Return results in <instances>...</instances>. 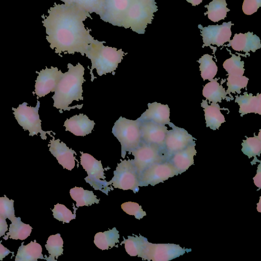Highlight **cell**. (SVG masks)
<instances>
[{
	"instance_id": "cb8c5ba5",
	"label": "cell",
	"mask_w": 261,
	"mask_h": 261,
	"mask_svg": "<svg viewBox=\"0 0 261 261\" xmlns=\"http://www.w3.org/2000/svg\"><path fill=\"white\" fill-rule=\"evenodd\" d=\"M202 95L210 102L216 103L225 99L227 93L225 89L217 82V79H215L203 87Z\"/></svg>"
},
{
	"instance_id": "7c38bea8",
	"label": "cell",
	"mask_w": 261,
	"mask_h": 261,
	"mask_svg": "<svg viewBox=\"0 0 261 261\" xmlns=\"http://www.w3.org/2000/svg\"><path fill=\"white\" fill-rule=\"evenodd\" d=\"M38 73L35 81V91L38 97L45 96L51 92H55L56 87L63 75L61 70L57 67L51 66L48 68L46 67L45 69H42Z\"/></svg>"
},
{
	"instance_id": "4fadbf2b",
	"label": "cell",
	"mask_w": 261,
	"mask_h": 261,
	"mask_svg": "<svg viewBox=\"0 0 261 261\" xmlns=\"http://www.w3.org/2000/svg\"><path fill=\"white\" fill-rule=\"evenodd\" d=\"M172 128L168 131L165 140L164 147L167 158L195 142L192 136L185 129L175 125Z\"/></svg>"
},
{
	"instance_id": "1f68e13d",
	"label": "cell",
	"mask_w": 261,
	"mask_h": 261,
	"mask_svg": "<svg viewBox=\"0 0 261 261\" xmlns=\"http://www.w3.org/2000/svg\"><path fill=\"white\" fill-rule=\"evenodd\" d=\"M223 68L228 75H243L245 72L244 62L241 61L240 56L232 54V56L226 60L223 64Z\"/></svg>"
},
{
	"instance_id": "d6986e66",
	"label": "cell",
	"mask_w": 261,
	"mask_h": 261,
	"mask_svg": "<svg viewBox=\"0 0 261 261\" xmlns=\"http://www.w3.org/2000/svg\"><path fill=\"white\" fill-rule=\"evenodd\" d=\"M195 142L185 149L174 153L169 161L179 174L185 172L194 164V156L196 154Z\"/></svg>"
},
{
	"instance_id": "d590c367",
	"label": "cell",
	"mask_w": 261,
	"mask_h": 261,
	"mask_svg": "<svg viewBox=\"0 0 261 261\" xmlns=\"http://www.w3.org/2000/svg\"><path fill=\"white\" fill-rule=\"evenodd\" d=\"M121 207L126 214L134 216L136 218L139 220L146 215V212L142 210L141 206L139 205L137 202H125L121 204Z\"/></svg>"
},
{
	"instance_id": "ffe728a7",
	"label": "cell",
	"mask_w": 261,
	"mask_h": 261,
	"mask_svg": "<svg viewBox=\"0 0 261 261\" xmlns=\"http://www.w3.org/2000/svg\"><path fill=\"white\" fill-rule=\"evenodd\" d=\"M235 101L240 107L239 112L241 117L251 113L261 114V95L259 93L253 95L245 92L243 95L236 96Z\"/></svg>"
},
{
	"instance_id": "52a82bcc",
	"label": "cell",
	"mask_w": 261,
	"mask_h": 261,
	"mask_svg": "<svg viewBox=\"0 0 261 261\" xmlns=\"http://www.w3.org/2000/svg\"><path fill=\"white\" fill-rule=\"evenodd\" d=\"M190 251L177 244H152L147 240L139 257L148 260L168 261Z\"/></svg>"
},
{
	"instance_id": "4316f807",
	"label": "cell",
	"mask_w": 261,
	"mask_h": 261,
	"mask_svg": "<svg viewBox=\"0 0 261 261\" xmlns=\"http://www.w3.org/2000/svg\"><path fill=\"white\" fill-rule=\"evenodd\" d=\"M226 6L225 0H212L208 5L204 6L207 11L204 14L207 15V17L211 21L218 22L224 19L226 17L227 12L230 11Z\"/></svg>"
},
{
	"instance_id": "836d02e7",
	"label": "cell",
	"mask_w": 261,
	"mask_h": 261,
	"mask_svg": "<svg viewBox=\"0 0 261 261\" xmlns=\"http://www.w3.org/2000/svg\"><path fill=\"white\" fill-rule=\"evenodd\" d=\"M227 81V94L230 93L239 94L241 93V90L247 86L249 79L244 75H228Z\"/></svg>"
},
{
	"instance_id": "44dd1931",
	"label": "cell",
	"mask_w": 261,
	"mask_h": 261,
	"mask_svg": "<svg viewBox=\"0 0 261 261\" xmlns=\"http://www.w3.org/2000/svg\"><path fill=\"white\" fill-rule=\"evenodd\" d=\"M201 106L204 108L206 127H209L213 130L219 129L221 124L225 122L219 105L212 103L211 105H208L206 101H203Z\"/></svg>"
},
{
	"instance_id": "603a6c76",
	"label": "cell",
	"mask_w": 261,
	"mask_h": 261,
	"mask_svg": "<svg viewBox=\"0 0 261 261\" xmlns=\"http://www.w3.org/2000/svg\"><path fill=\"white\" fill-rule=\"evenodd\" d=\"M9 220L12 223L10 224L9 232L3 237L4 240H7L9 237L14 240H24L30 236L32 227L29 224L23 223L20 217L14 216Z\"/></svg>"
},
{
	"instance_id": "e575fe53",
	"label": "cell",
	"mask_w": 261,
	"mask_h": 261,
	"mask_svg": "<svg viewBox=\"0 0 261 261\" xmlns=\"http://www.w3.org/2000/svg\"><path fill=\"white\" fill-rule=\"evenodd\" d=\"M51 211L55 219L65 223H69L76 217L75 214H72L70 210L62 204L57 203L55 205L54 208Z\"/></svg>"
},
{
	"instance_id": "3957f363",
	"label": "cell",
	"mask_w": 261,
	"mask_h": 261,
	"mask_svg": "<svg viewBox=\"0 0 261 261\" xmlns=\"http://www.w3.org/2000/svg\"><path fill=\"white\" fill-rule=\"evenodd\" d=\"M103 43L105 42L98 41L90 44L85 54L92 64L90 69L92 82L95 78L92 73L94 69H96L99 76L108 73H112L114 75L118 64L127 54L124 53L121 49L118 50L115 47L104 46Z\"/></svg>"
},
{
	"instance_id": "4dcf8cb0",
	"label": "cell",
	"mask_w": 261,
	"mask_h": 261,
	"mask_svg": "<svg viewBox=\"0 0 261 261\" xmlns=\"http://www.w3.org/2000/svg\"><path fill=\"white\" fill-rule=\"evenodd\" d=\"M147 239L142 236H128V239H124L122 242L127 253L130 256L139 257Z\"/></svg>"
},
{
	"instance_id": "9a60e30c",
	"label": "cell",
	"mask_w": 261,
	"mask_h": 261,
	"mask_svg": "<svg viewBox=\"0 0 261 261\" xmlns=\"http://www.w3.org/2000/svg\"><path fill=\"white\" fill-rule=\"evenodd\" d=\"M50 136L53 139L50 140L48 145L49 151L63 168L71 170L75 164V157L74 155V154H76L75 151L67 147L63 142H61L60 139L55 140L53 136Z\"/></svg>"
},
{
	"instance_id": "6da1fadb",
	"label": "cell",
	"mask_w": 261,
	"mask_h": 261,
	"mask_svg": "<svg viewBox=\"0 0 261 261\" xmlns=\"http://www.w3.org/2000/svg\"><path fill=\"white\" fill-rule=\"evenodd\" d=\"M48 13L42 23L46 29V38L56 53L77 52L84 56L90 44L98 42L90 35L83 23L90 17L86 10L72 4H55Z\"/></svg>"
},
{
	"instance_id": "5b68a950",
	"label": "cell",
	"mask_w": 261,
	"mask_h": 261,
	"mask_svg": "<svg viewBox=\"0 0 261 261\" xmlns=\"http://www.w3.org/2000/svg\"><path fill=\"white\" fill-rule=\"evenodd\" d=\"M37 98L38 100L35 107L28 106V103L24 102L19 105L17 108H12V110L14 111L13 113L18 124L23 129L29 130L30 136H37L40 133L41 139L46 140V134L51 136L50 133L54 132L42 130L41 120L38 114L40 101L38 96Z\"/></svg>"
},
{
	"instance_id": "9c48e42d",
	"label": "cell",
	"mask_w": 261,
	"mask_h": 261,
	"mask_svg": "<svg viewBox=\"0 0 261 261\" xmlns=\"http://www.w3.org/2000/svg\"><path fill=\"white\" fill-rule=\"evenodd\" d=\"M80 163L88 174L85 179L94 189L100 190L108 194V182L105 178L104 169L100 161L95 159L92 155L81 152Z\"/></svg>"
},
{
	"instance_id": "7402d4cb",
	"label": "cell",
	"mask_w": 261,
	"mask_h": 261,
	"mask_svg": "<svg viewBox=\"0 0 261 261\" xmlns=\"http://www.w3.org/2000/svg\"><path fill=\"white\" fill-rule=\"evenodd\" d=\"M23 243L22 242L18 249L15 261H36L39 258L45 259L42 253V247L35 240L26 245Z\"/></svg>"
},
{
	"instance_id": "8fae6325",
	"label": "cell",
	"mask_w": 261,
	"mask_h": 261,
	"mask_svg": "<svg viewBox=\"0 0 261 261\" xmlns=\"http://www.w3.org/2000/svg\"><path fill=\"white\" fill-rule=\"evenodd\" d=\"M233 24L231 21L224 22L221 25H209L205 27L198 24L203 42L202 47L211 44L220 46L225 42H229L231 36V27Z\"/></svg>"
},
{
	"instance_id": "83f0119b",
	"label": "cell",
	"mask_w": 261,
	"mask_h": 261,
	"mask_svg": "<svg viewBox=\"0 0 261 261\" xmlns=\"http://www.w3.org/2000/svg\"><path fill=\"white\" fill-rule=\"evenodd\" d=\"M213 57L208 54L203 55L198 60L201 76L203 80L211 81L216 75L218 67L213 60Z\"/></svg>"
},
{
	"instance_id": "d4e9b609",
	"label": "cell",
	"mask_w": 261,
	"mask_h": 261,
	"mask_svg": "<svg viewBox=\"0 0 261 261\" xmlns=\"http://www.w3.org/2000/svg\"><path fill=\"white\" fill-rule=\"evenodd\" d=\"M119 234L115 227L112 229L99 232L94 236V243L100 249L106 250L112 248L119 242Z\"/></svg>"
},
{
	"instance_id": "e0dca14e",
	"label": "cell",
	"mask_w": 261,
	"mask_h": 261,
	"mask_svg": "<svg viewBox=\"0 0 261 261\" xmlns=\"http://www.w3.org/2000/svg\"><path fill=\"white\" fill-rule=\"evenodd\" d=\"M226 46H231L236 51H244L248 54L250 51L255 52L259 49L261 43L257 35L248 32L245 34H235L232 39L230 40Z\"/></svg>"
},
{
	"instance_id": "f35d334b",
	"label": "cell",
	"mask_w": 261,
	"mask_h": 261,
	"mask_svg": "<svg viewBox=\"0 0 261 261\" xmlns=\"http://www.w3.org/2000/svg\"><path fill=\"white\" fill-rule=\"evenodd\" d=\"M8 229L6 219L0 216V237L4 236Z\"/></svg>"
},
{
	"instance_id": "30bf717a",
	"label": "cell",
	"mask_w": 261,
	"mask_h": 261,
	"mask_svg": "<svg viewBox=\"0 0 261 261\" xmlns=\"http://www.w3.org/2000/svg\"><path fill=\"white\" fill-rule=\"evenodd\" d=\"M178 174L176 168L169 161L155 163L139 175V186H154Z\"/></svg>"
},
{
	"instance_id": "d6a6232c",
	"label": "cell",
	"mask_w": 261,
	"mask_h": 261,
	"mask_svg": "<svg viewBox=\"0 0 261 261\" xmlns=\"http://www.w3.org/2000/svg\"><path fill=\"white\" fill-rule=\"evenodd\" d=\"M65 4H72L82 8L88 12H95L99 14L102 9L105 0H61Z\"/></svg>"
},
{
	"instance_id": "ba28073f",
	"label": "cell",
	"mask_w": 261,
	"mask_h": 261,
	"mask_svg": "<svg viewBox=\"0 0 261 261\" xmlns=\"http://www.w3.org/2000/svg\"><path fill=\"white\" fill-rule=\"evenodd\" d=\"M108 184L112 185L115 188L132 190L134 192L138 191V175L132 160H124L117 165L114 176Z\"/></svg>"
},
{
	"instance_id": "ab89813d",
	"label": "cell",
	"mask_w": 261,
	"mask_h": 261,
	"mask_svg": "<svg viewBox=\"0 0 261 261\" xmlns=\"http://www.w3.org/2000/svg\"><path fill=\"white\" fill-rule=\"evenodd\" d=\"M2 241H0V260H2L7 255L10 253H14V252L10 251L6 247H4L2 244Z\"/></svg>"
},
{
	"instance_id": "ac0fdd59",
	"label": "cell",
	"mask_w": 261,
	"mask_h": 261,
	"mask_svg": "<svg viewBox=\"0 0 261 261\" xmlns=\"http://www.w3.org/2000/svg\"><path fill=\"white\" fill-rule=\"evenodd\" d=\"M95 122L89 119L86 115L80 114L67 119L64 122L65 130L76 136H85L93 129Z\"/></svg>"
},
{
	"instance_id": "b9f144b4",
	"label": "cell",
	"mask_w": 261,
	"mask_h": 261,
	"mask_svg": "<svg viewBox=\"0 0 261 261\" xmlns=\"http://www.w3.org/2000/svg\"><path fill=\"white\" fill-rule=\"evenodd\" d=\"M188 3H191L192 6H195L199 5L202 0H186Z\"/></svg>"
},
{
	"instance_id": "484cf974",
	"label": "cell",
	"mask_w": 261,
	"mask_h": 261,
	"mask_svg": "<svg viewBox=\"0 0 261 261\" xmlns=\"http://www.w3.org/2000/svg\"><path fill=\"white\" fill-rule=\"evenodd\" d=\"M70 195L72 199L76 202L77 207L98 203L100 201L92 191L84 190L82 187H75L71 189Z\"/></svg>"
},
{
	"instance_id": "5bb4252c",
	"label": "cell",
	"mask_w": 261,
	"mask_h": 261,
	"mask_svg": "<svg viewBox=\"0 0 261 261\" xmlns=\"http://www.w3.org/2000/svg\"><path fill=\"white\" fill-rule=\"evenodd\" d=\"M140 128L141 141L161 148L164 147L165 140L168 131L165 125L150 121H141Z\"/></svg>"
},
{
	"instance_id": "f1b7e54d",
	"label": "cell",
	"mask_w": 261,
	"mask_h": 261,
	"mask_svg": "<svg viewBox=\"0 0 261 261\" xmlns=\"http://www.w3.org/2000/svg\"><path fill=\"white\" fill-rule=\"evenodd\" d=\"M49 254L48 260H55L63 254V241L60 233L50 236L45 245Z\"/></svg>"
},
{
	"instance_id": "277c9868",
	"label": "cell",
	"mask_w": 261,
	"mask_h": 261,
	"mask_svg": "<svg viewBox=\"0 0 261 261\" xmlns=\"http://www.w3.org/2000/svg\"><path fill=\"white\" fill-rule=\"evenodd\" d=\"M140 124V121L138 119L133 120L122 116L114 123L112 132L120 143L121 156L123 158L127 151L130 153L141 142Z\"/></svg>"
},
{
	"instance_id": "2e32d148",
	"label": "cell",
	"mask_w": 261,
	"mask_h": 261,
	"mask_svg": "<svg viewBox=\"0 0 261 261\" xmlns=\"http://www.w3.org/2000/svg\"><path fill=\"white\" fill-rule=\"evenodd\" d=\"M147 106L148 109L138 118L139 121H150L164 125L169 124L171 127L174 125L170 122V109L167 105L154 102Z\"/></svg>"
},
{
	"instance_id": "8d00e7d4",
	"label": "cell",
	"mask_w": 261,
	"mask_h": 261,
	"mask_svg": "<svg viewBox=\"0 0 261 261\" xmlns=\"http://www.w3.org/2000/svg\"><path fill=\"white\" fill-rule=\"evenodd\" d=\"M14 200L9 199L6 195L0 197V216L9 219L15 216Z\"/></svg>"
},
{
	"instance_id": "f546056e",
	"label": "cell",
	"mask_w": 261,
	"mask_h": 261,
	"mask_svg": "<svg viewBox=\"0 0 261 261\" xmlns=\"http://www.w3.org/2000/svg\"><path fill=\"white\" fill-rule=\"evenodd\" d=\"M242 151L250 159L259 156L261 152V139L260 133L258 136L247 137L242 143Z\"/></svg>"
},
{
	"instance_id": "7a4b0ae2",
	"label": "cell",
	"mask_w": 261,
	"mask_h": 261,
	"mask_svg": "<svg viewBox=\"0 0 261 261\" xmlns=\"http://www.w3.org/2000/svg\"><path fill=\"white\" fill-rule=\"evenodd\" d=\"M68 71L63 73L52 96L53 106L62 111H70L71 109H81L83 105L69 107L73 101L83 100V92L82 85L85 81L84 77L85 68L80 63L75 66L71 63L67 64Z\"/></svg>"
},
{
	"instance_id": "60d3db41",
	"label": "cell",
	"mask_w": 261,
	"mask_h": 261,
	"mask_svg": "<svg viewBox=\"0 0 261 261\" xmlns=\"http://www.w3.org/2000/svg\"><path fill=\"white\" fill-rule=\"evenodd\" d=\"M255 185L260 188V165L258 167L256 176L253 178Z\"/></svg>"
},
{
	"instance_id": "74e56055",
	"label": "cell",
	"mask_w": 261,
	"mask_h": 261,
	"mask_svg": "<svg viewBox=\"0 0 261 261\" xmlns=\"http://www.w3.org/2000/svg\"><path fill=\"white\" fill-rule=\"evenodd\" d=\"M261 6V0H244L242 10L246 15H251L256 12Z\"/></svg>"
},
{
	"instance_id": "8992f818",
	"label": "cell",
	"mask_w": 261,
	"mask_h": 261,
	"mask_svg": "<svg viewBox=\"0 0 261 261\" xmlns=\"http://www.w3.org/2000/svg\"><path fill=\"white\" fill-rule=\"evenodd\" d=\"M162 148L141 141L140 145L131 152L134 156L132 161L138 176L151 165L166 160L167 156L165 153L163 154Z\"/></svg>"
}]
</instances>
